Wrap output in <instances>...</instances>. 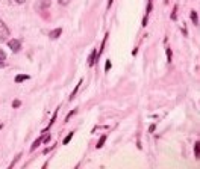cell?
Listing matches in <instances>:
<instances>
[{
    "label": "cell",
    "instance_id": "cell-10",
    "mask_svg": "<svg viewBox=\"0 0 200 169\" xmlns=\"http://www.w3.org/2000/svg\"><path fill=\"white\" fill-rule=\"evenodd\" d=\"M80 84H82V80H80V82H79L78 84H76V88H74V91H73V92H71V95H70V100H73V98H74V95L78 94L79 88H80Z\"/></svg>",
    "mask_w": 200,
    "mask_h": 169
},
{
    "label": "cell",
    "instance_id": "cell-23",
    "mask_svg": "<svg viewBox=\"0 0 200 169\" xmlns=\"http://www.w3.org/2000/svg\"><path fill=\"white\" fill-rule=\"evenodd\" d=\"M5 67V60H0V68Z\"/></svg>",
    "mask_w": 200,
    "mask_h": 169
},
{
    "label": "cell",
    "instance_id": "cell-20",
    "mask_svg": "<svg viewBox=\"0 0 200 169\" xmlns=\"http://www.w3.org/2000/svg\"><path fill=\"white\" fill-rule=\"evenodd\" d=\"M155 128H156V124H152V125L149 127V131H150V133H153V131H155Z\"/></svg>",
    "mask_w": 200,
    "mask_h": 169
},
{
    "label": "cell",
    "instance_id": "cell-11",
    "mask_svg": "<svg viewBox=\"0 0 200 169\" xmlns=\"http://www.w3.org/2000/svg\"><path fill=\"white\" fill-rule=\"evenodd\" d=\"M106 137H108V136H106V135H103V136H102V137H100V139H99V142H97V148H102V146H103L105 141H106Z\"/></svg>",
    "mask_w": 200,
    "mask_h": 169
},
{
    "label": "cell",
    "instance_id": "cell-13",
    "mask_svg": "<svg viewBox=\"0 0 200 169\" xmlns=\"http://www.w3.org/2000/svg\"><path fill=\"white\" fill-rule=\"evenodd\" d=\"M20 106H21V101H20V100H14L12 107H14V109H17V107H20Z\"/></svg>",
    "mask_w": 200,
    "mask_h": 169
},
{
    "label": "cell",
    "instance_id": "cell-5",
    "mask_svg": "<svg viewBox=\"0 0 200 169\" xmlns=\"http://www.w3.org/2000/svg\"><path fill=\"white\" fill-rule=\"evenodd\" d=\"M26 80H29V76H27V74H18V76L15 77V83H21V82H26Z\"/></svg>",
    "mask_w": 200,
    "mask_h": 169
},
{
    "label": "cell",
    "instance_id": "cell-16",
    "mask_svg": "<svg viewBox=\"0 0 200 169\" xmlns=\"http://www.w3.org/2000/svg\"><path fill=\"white\" fill-rule=\"evenodd\" d=\"M109 69H111V60L108 59V60H106V65H105V71H106V73H108V71H109Z\"/></svg>",
    "mask_w": 200,
    "mask_h": 169
},
{
    "label": "cell",
    "instance_id": "cell-24",
    "mask_svg": "<svg viewBox=\"0 0 200 169\" xmlns=\"http://www.w3.org/2000/svg\"><path fill=\"white\" fill-rule=\"evenodd\" d=\"M111 5H112V0H109V2H108V8H109Z\"/></svg>",
    "mask_w": 200,
    "mask_h": 169
},
{
    "label": "cell",
    "instance_id": "cell-25",
    "mask_svg": "<svg viewBox=\"0 0 200 169\" xmlns=\"http://www.w3.org/2000/svg\"><path fill=\"white\" fill-rule=\"evenodd\" d=\"M2 127H3V124H0V128H2Z\"/></svg>",
    "mask_w": 200,
    "mask_h": 169
},
{
    "label": "cell",
    "instance_id": "cell-21",
    "mask_svg": "<svg viewBox=\"0 0 200 169\" xmlns=\"http://www.w3.org/2000/svg\"><path fill=\"white\" fill-rule=\"evenodd\" d=\"M43 141H44V142H46V144H47V142H49V141H50V136L47 135V136H46V137H44V139H43Z\"/></svg>",
    "mask_w": 200,
    "mask_h": 169
},
{
    "label": "cell",
    "instance_id": "cell-6",
    "mask_svg": "<svg viewBox=\"0 0 200 169\" xmlns=\"http://www.w3.org/2000/svg\"><path fill=\"white\" fill-rule=\"evenodd\" d=\"M191 20H192V24L194 26H197L199 24V15H197V11H191Z\"/></svg>",
    "mask_w": 200,
    "mask_h": 169
},
{
    "label": "cell",
    "instance_id": "cell-9",
    "mask_svg": "<svg viewBox=\"0 0 200 169\" xmlns=\"http://www.w3.org/2000/svg\"><path fill=\"white\" fill-rule=\"evenodd\" d=\"M194 156H196V159L200 157V144L199 142H196V145H194Z\"/></svg>",
    "mask_w": 200,
    "mask_h": 169
},
{
    "label": "cell",
    "instance_id": "cell-14",
    "mask_svg": "<svg viewBox=\"0 0 200 169\" xmlns=\"http://www.w3.org/2000/svg\"><path fill=\"white\" fill-rule=\"evenodd\" d=\"M70 2H71V0H58V3H59L61 6H67Z\"/></svg>",
    "mask_w": 200,
    "mask_h": 169
},
{
    "label": "cell",
    "instance_id": "cell-7",
    "mask_svg": "<svg viewBox=\"0 0 200 169\" xmlns=\"http://www.w3.org/2000/svg\"><path fill=\"white\" fill-rule=\"evenodd\" d=\"M50 3H52V0H41V2H40V8L47 9L49 6H50Z\"/></svg>",
    "mask_w": 200,
    "mask_h": 169
},
{
    "label": "cell",
    "instance_id": "cell-4",
    "mask_svg": "<svg viewBox=\"0 0 200 169\" xmlns=\"http://www.w3.org/2000/svg\"><path fill=\"white\" fill-rule=\"evenodd\" d=\"M61 33H62V29L61 27H56V29H53L52 32L49 33V38H50V39H58V38L61 36Z\"/></svg>",
    "mask_w": 200,
    "mask_h": 169
},
{
    "label": "cell",
    "instance_id": "cell-17",
    "mask_svg": "<svg viewBox=\"0 0 200 169\" xmlns=\"http://www.w3.org/2000/svg\"><path fill=\"white\" fill-rule=\"evenodd\" d=\"M0 60H6V53L0 49Z\"/></svg>",
    "mask_w": 200,
    "mask_h": 169
},
{
    "label": "cell",
    "instance_id": "cell-19",
    "mask_svg": "<svg viewBox=\"0 0 200 169\" xmlns=\"http://www.w3.org/2000/svg\"><path fill=\"white\" fill-rule=\"evenodd\" d=\"M176 12H177V8L174 6V9H173V14H171V20H176V17H177V15H176Z\"/></svg>",
    "mask_w": 200,
    "mask_h": 169
},
{
    "label": "cell",
    "instance_id": "cell-8",
    "mask_svg": "<svg viewBox=\"0 0 200 169\" xmlns=\"http://www.w3.org/2000/svg\"><path fill=\"white\" fill-rule=\"evenodd\" d=\"M41 142H43V137H38L34 144H32V146H30V151H35V150L40 146V144H41Z\"/></svg>",
    "mask_w": 200,
    "mask_h": 169
},
{
    "label": "cell",
    "instance_id": "cell-22",
    "mask_svg": "<svg viewBox=\"0 0 200 169\" xmlns=\"http://www.w3.org/2000/svg\"><path fill=\"white\" fill-rule=\"evenodd\" d=\"M26 0H15V3H18V5H23Z\"/></svg>",
    "mask_w": 200,
    "mask_h": 169
},
{
    "label": "cell",
    "instance_id": "cell-15",
    "mask_svg": "<svg viewBox=\"0 0 200 169\" xmlns=\"http://www.w3.org/2000/svg\"><path fill=\"white\" fill-rule=\"evenodd\" d=\"M76 112H78V110H76V109H74V110H71V112H70L68 115H67V118H65V122H67V121H70V118H71V116H73V115H74Z\"/></svg>",
    "mask_w": 200,
    "mask_h": 169
},
{
    "label": "cell",
    "instance_id": "cell-2",
    "mask_svg": "<svg viewBox=\"0 0 200 169\" xmlns=\"http://www.w3.org/2000/svg\"><path fill=\"white\" fill-rule=\"evenodd\" d=\"M8 45L14 53H17V51H20V49H21V41H20V39H9Z\"/></svg>",
    "mask_w": 200,
    "mask_h": 169
},
{
    "label": "cell",
    "instance_id": "cell-18",
    "mask_svg": "<svg viewBox=\"0 0 200 169\" xmlns=\"http://www.w3.org/2000/svg\"><path fill=\"white\" fill-rule=\"evenodd\" d=\"M167 58H168V62H171V50L167 49Z\"/></svg>",
    "mask_w": 200,
    "mask_h": 169
},
{
    "label": "cell",
    "instance_id": "cell-12",
    "mask_svg": "<svg viewBox=\"0 0 200 169\" xmlns=\"http://www.w3.org/2000/svg\"><path fill=\"white\" fill-rule=\"evenodd\" d=\"M73 135H74V133H73V131H71V133H68V136H67V137H65V139H64V144H68L70 141H71V139H73Z\"/></svg>",
    "mask_w": 200,
    "mask_h": 169
},
{
    "label": "cell",
    "instance_id": "cell-1",
    "mask_svg": "<svg viewBox=\"0 0 200 169\" xmlns=\"http://www.w3.org/2000/svg\"><path fill=\"white\" fill-rule=\"evenodd\" d=\"M9 35H11V32H9L8 26L0 20V41H6Z\"/></svg>",
    "mask_w": 200,
    "mask_h": 169
},
{
    "label": "cell",
    "instance_id": "cell-26",
    "mask_svg": "<svg viewBox=\"0 0 200 169\" xmlns=\"http://www.w3.org/2000/svg\"><path fill=\"white\" fill-rule=\"evenodd\" d=\"M150 2H152V0H150Z\"/></svg>",
    "mask_w": 200,
    "mask_h": 169
},
{
    "label": "cell",
    "instance_id": "cell-3",
    "mask_svg": "<svg viewBox=\"0 0 200 169\" xmlns=\"http://www.w3.org/2000/svg\"><path fill=\"white\" fill-rule=\"evenodd\" d=\"M97 58H99V54H97V50L94 49V50L91 51L89 58H88V67H93V65L97 62Z\"/></svg>",
    "mask_w": 200,
    "mask_h": 169
}]
</instances>
